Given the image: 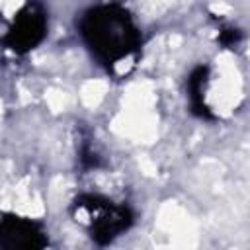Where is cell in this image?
<instances>
[{
  "label": "cell",
  "mask_w": 250,
  "mask_h": 250,
  "mask_svg": "<svg viewBox=\"0 0 250 250\" xmlns=\"http://www.w3.org/2000/svg\"><path fill=\"white\" fill-rule=\"evenodd\" d=\"M49 244V236L41 223L20 217L4 215L0 219V248L6 250H37Z\"/></svg>",
  "instance_id": "cell-4"
},
{
  "label": "cell",
  "mask_w": 250,
  "mask_h": 250,
  "mask_svg": "<svg viewBox=\"0 0 250 250\" xmlns=\"http://www.w3.org/2000/svg\"><path fill=\"white\" fill-rule=\"evenodd\" d=\"M207 84H209V66L207 64L195 66L188 78L189 107H191V113L201 119H215V115L211 113V107L207 105V100H205Z\"/></svg>",
  "instance_id": "cell-5"
},
{
  "label": "cell",
  "mask_w": 250,
  "mask_h": 250,
  "mask_svg": "<svg viewBox=\"0 0 250 250\" xmlns=\"http://www.w3.org/2000/svg\"><path fill=\"white\" fill-rule=\"evenodd\" d=\"M80 162L84 168H98L100 166V156L90 145H82L80 148Z\"/></svg>",
  "instance_id": "cell-7"
},
{
  "label": "cell",
  "mask_w": 250,
  "mask_h": 250,
  "mask_svg": "<svg viewBox=\"0 0 250 250\" xmlns=\"http://www.w3.org/2000/svg\"><path fill=\"white\" fill-rule=\"evenodd\" d=\"M78 31L84 45L107 70L131 59L143 41L131 12L115 2L88 8L78 20Z\"/></svg>",
  "instance_id": "cell-1"
},
{
  "label": "cell",
  "mask_w": 250,
  "mask_h": 250,
  "mask_svg": "<svg viewBox=\"0 0 250 250\" xmlns=\"http://www.w3.org/2000/svg\"><path fill=\"white\" fill-rule=\"evenodd\" d=\"M70 217L76 225L84 227L88 236L100 244H111L117 236L131 229L135 215L125 203L100 193H82L70 205Z\"/></svg>",
  "instance_id": "cell-2"
},
{
  "label": "cell",
  "mask_w": 250,
  "mask_h": 250,
  "mask_svg": "<svg viewBox=\"0 0 250 250\" xmlns=\"http://www.w3.org/2000/svg\"><path fill=\"white\" fill-rule=\"evenodd\" d=\"M240 39H242V33H240V29H236V27H223L221 33H219V43L225 45V47H232V45H236Z\"/></svg>",
  "instance_id": "cell-6"
},
{
  "label": "cell",
  "mask_w": 250,
  "mask_h": 250,
  "mask_svg": "<svg viewBox=\"0 0 250 250\" xmlns=\"http://www.w3.org/2000/svg\"><path fill=\"white\" fill-rule=\"evenodd\" d=\"M49 18L47 10L39 0H25V4L14 14L2 45L16 55H25L39 47L47 37Z\"/></svg>",
  "instance_id": "cell-3"
}]
</instances>
